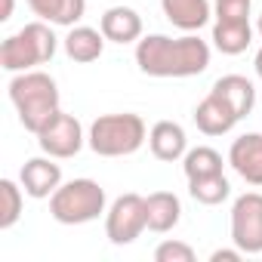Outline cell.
Listing matches in <instances>:
<instances>
[{
    "instance_id": "7c38bea8",
    "label": "cell",
    "mask_w": 262,
    "mask_h": 262,
    "mask_svg": "<svg viewBox=\"0 0 262 262\" xmlns=\"http://www.w3.org/2000/svg\"><path fill=\"white\" fill-rule=\"evenodd\" d=\"M99 31L111 43H139L142 37V16L133 7H111L99 19Z\"/></svg>"
},
{
    "instance_id": "ba28073f",
    "label": "cell",
    "mask_w": 262,
    "mask_h": 262,
    "mask_svg": "<svg viewBox=\"0 0 262 262\" xmlns=\"http://www.w3.org/2000/svg\"><path fill=\"white\" fill-rule=\"evenodd\" d=\"M231 241L244 253H262V194L247 191L231 207Z\"/></svg>"
},
{
    "instance_id": "6da1fadb",
    "label": "cell",
    "mask_w": 262,
    "mask_h": 262,
    "mask_svg": "<svg viewBox=\"0 0 262 262\" xmlns=\"http://www.w3.org/2000/svg\"><path fill=\"white\" fill-rule=\"evenodd\" d=\"M136 65L148 77H194L210 68V43L198 34H148L136 43Z\"/></svg>"
},
{
    "instance_id": "603a6c76",
    "label": "cell",
    "mask_w": 262,
    "mask_h": 262,
    "mask_svg": "<svg viewBox=\"0 0 262 262\" xmlns=\"http://www.w3.org/2000/svg\"><path fill=\"white\" fill-rule=\"evenodd\" d=\"M216 22H250V0H216Z\"/></svg>"
},
{
    "instance_id": "ac0fdd59",
    "label": "cell",
    "mask_w": 262,
    "mask_h": 262,
    "mask_svg": "<svg viewBox=\"0 0 262 262\" xmlns=\"http://www.w3.org/2000/svg\"><path fill=\"white\" fill-rule=\"evenodd\" d=\"M213 93H219V96L234 108L237 117H247V114L253 111V105H256V86H253L247 77H241V74H225V77H219V80L213 83Z\"/></svg>"
},
{
    "instance_id": "4fadbf2b",
    "label": "cell",
    "mask_w": 262,
    "mask_h": 262,
    "mask_svg": "<svg viewBox=\"0 0 262 262\" xmlns=\"http://www.w3.org/2000/svg\"><path fill=\"white\" fill-rule=\"evenodd\" d=\"M148 148L158 161H179L185 158L188 151V136H185V129L176 123V120H158L151 129H148Z\"/></svg>"
},
{
    "instance_id": "7a4b0ae2",
    "label": "cell",
    "mask_w": 262,
    "mask_h": 262,
    "mask_svg": "<svg viewBox=\"0 0 262 262\" xmlns=\"http://www.w3.org/2000/svg\"><path fill=\"white\" fill-rule=\"evenodd\" d=\"M7 90H10V102L19 111V123L34 136L59 111V86L43 71H19Z\"/></svg>"
},
{
    "instance_id": "d6986e66",
    "label": "cell",
    "mask_w": 262,
    "mask_h": 262,
    "mask_svg": "<svg viewBox=\"0 0 262 262\" xmlns=\"http://www.w3.org/2000/svg\"><path fill=\"white\" fill-rule=\"evenodd\" d=\"M253 43L250 22H216L213 25V47L225 56H241Z\"/></svg>"
},
{
    "instance_id": "9a60e30c",
    "label": "cell",
    "mask_w": 262,
    "mask_h": 262,
    "mask_svg": "<svg viewBox=\"0 0 262 262\" xmlns=\"http://www.w3.org/2000/svg\"><path fill=\"white\" fill-rule=\"evenodd\" d=\"M145 216H148V228L164 234L173 231L182 219V204L173 191H151L145 198Z\"/></svg>"
},
{
    "instance_id": "d4e9b609",
    "label": "cell",
    "mask_w": 262,
    "mask_h": 262,
    "mask_svg": "<svg viewBox=\"0 0 262 262\" xmlns=\"http://www.w3.org/2000/svg\"><path fill=\"white\" fill-rule=\"evenodd\" d=\"M244 256V250H216L210 256V262H237Z\"/></svg>"
},
{
    "instance_id": "cb8c5ba5",
    "label": "cell",
    "mask_w": 262,
    "mask_h": 262,
    "mask_svg": "<svg viewBox=\"0 0 262 262\" xmlns=\"http://www.w3.org/2000/svg\"><path fill=\"white\" fill-rule=\"evenodd\" d=\"M155 259L158 262H194V250L182 241H164L155 250Z\"/></svg>"
},
{
    "instance_id": "5b68a950",
    "label": "cell",
    "mask_w": 262,
    "mask_h": 262,
    "mask_svg": "<svg viewBox=\"0 0 262 262\" xmlns=\"http://www.w3.org/2000/svg\"><path fill=\"white\" fill-rule=\"evenodd\" d=\"M105 213V188L93 179H71L50 198V216L62 225H83Z\"/></svg>"
},
{
    "instance_id": "ffe728a7",
    "label": "cell",
    "mask_w": 262,
    "mask_h": 262,
    "mask_svg": "<svg viewBox=\"0 0 262 262\" xmlns=\"http://www.w3.org/2000/svg\"><path fill=\"white\" fill-rule=\"evenodd\" d=\"M182 170H185V179L216 176V173H222V155H219L216 148H210V145H198V148L185 151Z\"/></svg>"
},
{
    "instance_id": "52a82bcc",
    "label": "cell",
    "mask_w": 262,
    "mask_h": 262,
    "mask_svg": "<svg viewBox=\"0 0 262 262\" xmlns=\"http://www.w3.org/2000/svg\"><path fill=\"white\" fill-rule=\"evenodd\" d=\"M83 126L74 114H65L62 108L43 123V129L37 133V145L43 155L56 158V161H65V158H74L80 148H83Z\"/></svg>"
},
{
    "instance_id": "7402d4cb",
    "label": "cell",
    "mask_w": 262,
    "mask_h": 262,
    "mask_svg": "<svg viewBox=\"0 0 262 262\" xmlns=\"http://www.w3.org/2000/svg\"><path fill=\"white\" fill-rule=\"evenodd\" d=\"M22 201H25V188L22 182L13 179H0V228H13L22 216Z\"/></svg>"
},
{
    "instance_id": "277c9868",
    "label": "cell",
    "mask_w": 262,
    "mask_h": 262,
    "mask_svg": "<svg viewBox=\"0 0 262 262\" xmlns=\"http://www.w3.org/2000/svg\"><path fill=\"white\" fill-rule=\"evenodd\" d=\"M56 34L50 28V22H28L19 34L7 37L4 43H0V68L4 71H31L34 65H43L56 56Z\"/></svg>"
},
{
    "instance_id": "44dd1931",
    "label": "cell",
    "mask_w": 262,
    "mask_h": 262,
    "mask_svg": "<svg viewBox=\"0 0 262 262\" xmlns=\"http://www.w3.org/2000/svg\"><path fill=\"white\" fill-rule=\"evenodd\" d=\"M188 194L204 204V207H216L222 204L228 194H231V185L225 179V173H216V176H201V179H188Z\"/></svg>"
},
{
    "instance_id": "9c48e42d",
    "label": "cell",
    "mask_w": 262,
    "mask_h": 262,
    "mask_svg": "<svg viewBox=\"0 0 262 262\" xmlns=\"http://www.w3.org/2000/svg\"><path fill=\"white\" fill-rule=\"evenodd\" d=\"M19 182H22L25 194L34 198V201L53 198L56 188L62 185V167L56 164V158H31V161L22 164Z\"/></svg>"
},
{
    "instance_id": "3957f363",
    "label": "cell",
    "mask_w": 262,
    "mask_h": 262,
    "mask_svg": "<svg viewBox=\"0 0 262 262\" xmlns=\"http://www.w3.org/2000/svg\"><path fill=\"white\" fill-rule=\"evenodd\" d=\"M148 139L145 120L139 114H102L93 120L86 142L99 158H126L142 148V142Z\"/></svg>"
},
{
    "instance_id": "484cf974",
    "label": "cell",
    "mask_w": 262,
    "mask_h": 262,
    "mask_svg": "<svg viewBox=\"0 0 262 262\" xmlns=\"http://www.w3.org/2000/svg\"><path fill=\"white\" fill-rule=\"evenodd\" d=\"M13 7H16V0H4V10H0V22H10V19H13Z\"/></svg>"
},
{
    "instance_id": "e0dca14e",
    "label": "cell",
    "mask_w": 262,
    "mask_h": 262,
    "mask_svg": "<svg viewBox=\"0 0 262 262\" xmlns=\"http://www.w3.org/2000/svg\"><path fill=\"white\" fill-rule=\"evenodd\" d=\"M105 50V34L90 28V25H74L68 34H65V53L71 62H96Z\"/></svg>"
},
{
    "instance_id": "4316f807",
    "label": "cell",
    "mask_w": 262,
    "mask_h": 262,
    "mask_svg": "<svg viewBox=\"0 0 262 262\" xmlns=\"http://www.w3.org/2000/svg\"><path fill=\"white\" fill-rule=\"evenodd\" d=\"M253 65H256V74H259V80H262V47H259V53H256V62H253Z\"/></svg>"
},
{
    "instance_id": "30bf717a",
    "label": "cell",
    "mask_w": 262,
    "mask_h": 262,
    "mask_svg": "<svg viewBox=\"0 0 262 262\" xmlns=\"http://www.w3.org/2000/svg\"><path fill=\"white\" fill-rule=\"evenodd\" d=\"M228 164L247 185H262V133H244L228 148Z\"/></svg>"
},
{
    "instance_id": "5bb4252c",
    "label": "cell",
    "mask_w": 262,
    "mask_h": 262,
    "mask_svg": "<svg viewBox=\"0 0 262 262\" xmlns=\"http://www.w3.org/2000/svg\"><path fill=\"white\" fill-rule=\"evenodd\" d=\"M161 7H164V16L170 25L182 28V31H201L210 16H213V7H210V0H161Z\"/></svg>"
},
{
    "instance_id": "2e32d148",
    "label": "cell",
    "mask_w": 262,
    "mask_h": 262,
    "mask_svg": "<svg viewBox=\"0 0 262 262\" xmlns=\"http://www.w3.org/2000/svg\"><path fill=\"white\" fill-rule=\"evenodd\" d=\"M28 7L34 16H40L50 25L74 28L86 13V0H28Z\"/></svg>"
},
{
    "instance_id": "83f0119b",
    "label": "cell",
    "mask_w": 262,
    "mask_h": 262,
    "mask_svg": "<svg viewBox=\"0 0 262 262\" xmlns=\"http://www.w3.org/2000/svg\"><path fill=\"white\" fill-rule=\"evenodd\" d=\"M256 31H259V34H262V16H259V22H256Z\"/></svg>"
},
{
    "instance_id": "8992f818",
    "label": "cell",
    "mask_w": 262,
    "mask_h": 262,
    "mask_svg": "<svg viewBox=\"0 0 262 262\" xmlns=\"http://www.w3.org/2000/svg\"><path fill=\"white\" fill-rule=\"evenodd\" d=\"M148 228V216H145V198L129 191V194H120L111 210L105 213V234L111 244L117 247H126L133 244L142 231Z\"/></svg>"
},
{
    "instance_id": "8fae6325",
    "label": "cell",
    "mask_w": 262,
    "mask_h": 262,
    "mask_svg": "<svg viewBox=\"0 0 262 262\" xmlns=\"http://www.w3.org/2000/svg\"><path fill=\"white\" fill-rule=\"evenodd\" d=\"M241 117L234 114V108L219 96V93H213L210 90V96L194 108V123H198V129L204 136H225V133H231L234 129V123H237Z\"/></svg>"
}]
</instances>
